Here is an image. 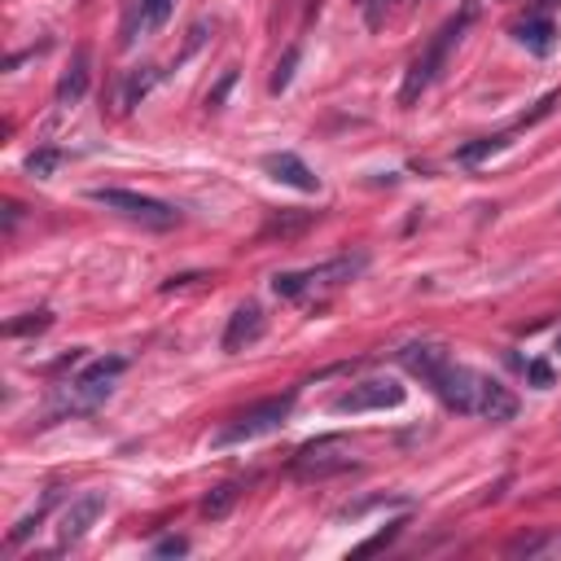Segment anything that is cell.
Segmentation results:
<instances>
[{"label": "cell", "instance_id": "cell-24", "mask_svg": "<svg viewBox=\"0 0 561 561\" xmlns=\"http://www.w3.org/2000/svg\"><path fill=\"white\" fill-rule=\"evenodd\" d=\"M526 378H530V387L544 391V387H552V368H548L544 359H530V364H526Z\"/></svg>", "mask_w": 561, "mask_h": 561}, {"label": "cell", "instance_id": "cell-9", "mask_svg": "<svg viewBox=\"0 0 561 561\" xmlns=\"http://www.w3.org/2000/svg\"><path fill=\"white\" fill-rule=\"evenodd\" d=\"M101 513H106V491H84V496H75V500L62 509V517H58V548L80 544V539L97 526Z\"/></svg>", "mask_w": 561, "mask_h": 561}, {"label": "cell", "instance_id": "cell-21", "mask_svg": "<svg viewBox=\"0 0 561 561\" xmlns=\"http://www.w3.org/2000/svg\"><path fill=\"white\" fill-rule=\"evenodd\" d=\"M294 66H298V49H290L281 62H277V75H272V93H285L290 80H294Z\"/></svg>", "mask_w": 561, "mask_h": 561}, {"label": "cell", "instance_id": "cell-22", "mask_svg": "<svg viewBox=\"0 0 561 561\" xmlns=\"http://www.w3.org/2000/svg\"><path fill=\"white\" fill-rule=\"evenodd\" d=\"M359 14L368 23V32H378L387 23V0H359Z\"/></svg>", "mask_w": 561, "mask_h": 561}, {"label": "cell", "instance_id": "cell-10", "mask_svg": "<svg viewBox=\"0 0 561 561\" xmlns=\"http://www.w3.org/2000/svg\"><path fill=\"white\" fill-rule=\"evenodd\" d=\"M171 10H175V0H132V10L123 19V49H132L136 40L162 32L167 19H171Z\"/></svg>", "mask_w": 561, "mask_h": 561}, {"label": "cell", "instance_id": "cell-18", "mask_svg": "<svg viewBox=\"0 0 561 561\" xmlns=\"http://www.w3.org/2000/svg\"><path fill=\"white\" fill-rule=\"evenodd\" d=\"M154 84H158V66H145V71H136V75L127 80V93H123V106L132 110V106H136V101H141V97H145V93H149Z\"/></svg>", "mask_w": 561, "mask_h": 561}, {"label": "cell", "instance_id": "cell-1", "mask_svg": "<svg viewBox=\"0 0 561 561\" xmlns=\"http://www.w3.org/2000/svg\"><path fill=\"white\" fill-rule=\"evenodd\" d=\"M430 391L443 400V408H452L461 417H483L491 426H504V422L517 417V395L504 382L487 378V373H478L469 364H456V359H448L439 368V378L430 382Z\"/></svg>", "mask_w": 561, "mask_h": 561}, {"label": "cell", "instance_id": "cell-5", "mask_svg": "<svg viewBox=\"0 0 561 561\" xmlns=\"http://www.w3.org/2000/svg\"><path fill=\"white\" fill-rule=\"evenodd\" d=\"M294 413V395H277V400H259L255 408L237 413L229 426H220L211 435V448H233V443H251V439H264L272 430H281Z\"/></svg>", "mask_w": 561, "mask_h": 561}, {"label": "cell", "instance_id": "cell-26", "mask_svg": "<svg viewBox=\"0 0 561 561\" xmlns=\"http://www.w3.org/2000/svg\"><path fill=\"white\" fill-rule=\"evenodd\" d=\"M557 351H561V338H557Z\"/></svg>", "mask_w": 561, "mask_h": 561}, {"label": "cell", "instance_id": "cell-25", "mask_svg": "<svg viewBox=\"0 0 561 561\" xmlns=\"http://www.w3.org/2000/svg\"><path fill=\"white\" fill-rule=\"evenodd\" d=\"M307 224H312V216H298V220H272V224H268V237H272V233L285 237V233H298V229H307Z\"/></svg>", "mask_w": 561, "mask_h": 561}, {"label": "cell", "instance_id": "cell-23", "mask_svg": "<svg viewBox=\"0 0 561 561\" xmlns=\"http://www.w3.org/2000/svg\"><path fill=\"white\" fill-rule=\"evenodd\" d=\"M154 552H158V557H184V552H190V539L167 535V539H158V544H154Z\"/></svg>", "mask_w": 561, "mask_h": 561}, {"label": "cell", "instance_id": "cell-16", "mask_svg": "<svg viewBox=\"0 0 561 561\" xmlns=\"http://www.w3.org/2000/svg\"><path fill=\"white\" fill-rule=\"evenodd\" d=\"M242 500V487L237 483H220L207 500H203V517H211V522H220V517H229L233 513V504Z\"/></svg>", "mask_w": 561, "mask_h": 561}, {"label": "cell", "instance_id": "cell-20", "mask_svg": "<svg viewBox=\"0 0 561 561\" xmlns=\"http://www.w3.org/2000/svg\"><path fill=\"white\" fill-rule=\"evenodd\" d=\"M58 162H62V154H58V149H40V154H32V158H27V171H32V175H40V180H49Z\"/></svg>", "mask_w": 561, "mask_h": 561}, {"label": "cell", "instance_id": "cell-2", "mask_svg": "<svg viewBox=\"0 0 561 561\" xmlns=\"http://www.w3.org/2000/svg\"><path fill=\"white\" fill-rule=\"evenodd\" d=\"M127 373V359L123 355H101L93 359L80 378H71L66 387H58L53 395V417H84V413H97L110 395H114V382Z\"/></svg>", "mask_w": 561, "mask_h": 561}, {"label": "cell", "instance_id": "cell-4", "mask_svg": "<svg viewBox=\"0 0 561 561\" xmlns=\"http://www.w3.org/2000/svg\"><path fill=\"white\" fill-rule=\"evenodd\" d=\"M359 272H364V255H338V259H329L320 268H307V272H277L272 290L281 298H312V294L325 298V294L342 290L346 281H355Z\"/></svg>", "mask_w": 561, "mask_h": 561}, {"label": "cell", "instance_id": "cell-8", "mask_svg": "<svg viewBox=\"0 0 561 561\" xmlns=\"http://www.w3.org/2000/svg\"><path fill=\"white\" fill-rule=\"evenodd\" d=\"M404 400H408V391L395 378H368V382L351 387L346 395H338L333 413H387V408H400Z\"/></svg>", "mask_w": 561, "mask_h": 561}, {"label": "cell", "instance_id": "cell-13", "mask_svg": "<svg viewBox=\"0 0 561 561\" xmlns=\"http://www.w3.org/2000/svg\"><path fill=\"white\" fill-rule=\"evenodd\" d=\"M264 338V312L259 303H242L233 316H229V329H224V351H246Z\"/></svg>", "mask_w": 561, "mask_h": 561}, {"label": "cell", "instance_id": "cell-19", "mask_svg": "<svg viewBox=\"0 0 561 561\" xmlns=\"http://www.w3.org/2000/svg\"><path fill=\"white\" fill-rule=\"evenodd\" d=\"M53 325V316L49 312H32V316H23V320H10L5 325V333L10 338H19V333H40V329H49Z\"/></svg>", "mask_w": 561, "mask_h": 561}, {"label": "cell", "instance_id": "cell-11", "mask_svg": "<svg viewBox=\"0 0 561 561\" xmlns=\"http://www.w3.org/2000/svg\"><path fill=\"white\" fill-rule=\"evenodd\" d=\"M264 171H268L272 180H281V184H290V190H298V194H316V190H320V175H316L298 154H290V149L268 154V158H264Z\"/></svg>", "mask_w": 561, "mask_h": 561}, {"label": "cell", "instance_id": "cell-7", "mask_svg": "<svg viewBox=\"0 0 561 561\" xmlns=\"http://www.w3.org/2000/svg\"><path fill=\"white\" fill-rule=\"evenodd\" d=\"M355 461H351V443L342 435H320L312 443L298 448V456L290 461L294 478H333V474H346Z\"/></svg>", "mask_w": 561, "mask_h": 561}, {"label": "cell", "instance_id": "cell-12", "mask_svg": "<svg viewBox=\"0 0 561 561\" xmlns=\"http://www.w3.org/2000/svg\"><path fill=\"white\" fill-rule=\"evenodd\" d=\"M452 355H448V346H439V342H408L404 351H400V364L413 373V378H422L426 387L439 378V368L448 364Z\"/></svg>", "mask_w": 561, "mask_h": 561}, {"label": "cell", "instance_id": "cell-14", "mask_svg": "<svg viewBox=\"0 0 561 561\" xmlns=\"http://www.w3.org/2000/svg\"><path fill=\"white\" fill-rule=\"evenodd\" d=\"M517 40H522L535 58H548L552 45H557V27H552L548 14H526V19L517 23Z\"/></svg>", "mask_w": 561, "mask_h": 561}, {"label": "cell", "instance_id": "cell-17", "mask_svg": "<svg viewBox=\"0 0 561 561\" xmlns=\"http://www.w3.org/2000/svg\"><path fill=\"white\" fill-rule=\"evenodd\" d=\"M53 504H58V491H49V496H45V504H40L36 513H27V517H23V522L10 530V544H27V539L36 535V526L49 517V509H53Z\"/></svg>", "mask_w": 561, "mask_h": 561}, {"label": "cell", "instance_id": "cell-15", "mask_svg": "<svg viewBox=\"0 0 561 561\" xmlns=\"http://www.w3.org/2000/svg\"><path fill=\"white\" fill-rule=\"evenodd\" d=\"M84 93H88V49H75V62L58 84V106H75Z\"/></svg>", "mask_w": 561, "mask_h": 561}, {"label": "cell", "instance_id": "cell-3", "mask_svg": "<svg viewBox=\"0 0 561 561\" xmlns=\"http://www.w3.org/2000/svg\"><path fill=\"white\" fill-rule=\"evenodd\" d=\"M478 19V0H465V5H461V14L456 19H448L443 27H439V36L430 40V49L408 66V80H404V93H400V101L413 110L417 101H422V93L439 80V71H443V62H448V53L461 45V36L469 32V23Z\"/></svg>", "mask_w": 561, "mask_h": 561}, {"label": "cell", "instance_id": "cell-6", "mask_svg": "<svg viewBox=\"0 0 561 561\" xmlns=\"http://www.w3.org/2000/svg\"><path fill=\"white\" fill-rule=\"evenodd\" d=\"M88 198H93L97 207H106V211H114V216H123V220L149 229V233H167V229L180 224V211H175V207H167V203H158V198H145V194H132V190H93Z\"/></svg>", "mask_w": 561, "mask_h": 561}]
</instances>
